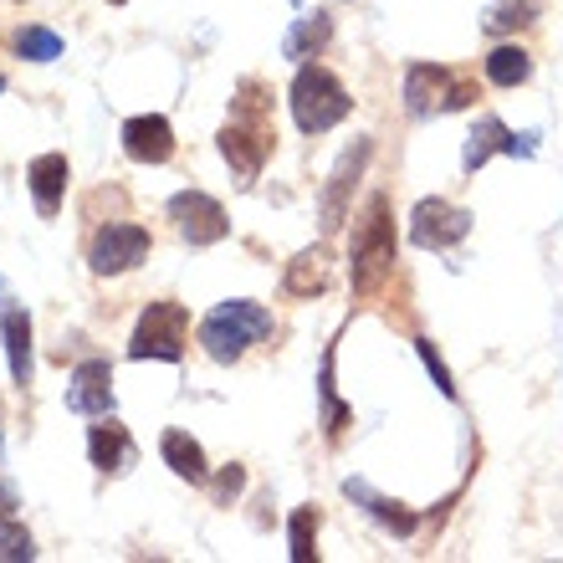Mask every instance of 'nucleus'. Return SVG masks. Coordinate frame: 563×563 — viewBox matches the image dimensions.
<instances>
[{
	"mask_svg": "<svg viewBox=\"0 0 563 563\" xmlns=\"http://www.w3.org/2000/svg\"><path fill=\"white\" fill-rule=\"evenodd\" d=\"M159 456H164V466H169L175 476H185V482H206V476H210L206 445L195 441L190 430H164V435H159Z\"/></svg>",
	"mask_w": 563,
	"mask_h": 563,
	"instance_id": "nucleus-14",
	"label": "nucleus"
},
{
	"mask_svg": "<svg viewBox=\"0 0 563 563\" xmlns=\"http://www.w3.org/2000/svg\"><path fill=\"white\" fill-rule=\"evenodd\" d=\"M369 154H374V144L369 139H354V148L339 159V169H333V179H328V190H323V231H339L343 225V216H349V195H354V185H358V175H364V164H369Z\"/></svg>",
	"mask_w": 563,
	"mask_h": 563,
	"instance_id": "nucleus-10",
	"label": "nucleus"
},
{
	"mask_svg": "<svg viewBox=\"0 0 563 563\" xmlns=\"http://www.w3.org/2000/svg\"><path fill=\"white\" fill-rule=\"evenodd\" d=\"M445 88H451V73H445V67H435V62H416V67L405 73V108L420 119V113L435 108V98H441Z\"/></svg>",
	"mask_w": 563,
	"mask_h": 563,
	"instance_id": "nucleus-16",
	"label": "nucleus"
},
{
	"mask_svg": "<svg viewBox=\"0 0 563 563\" xmlns=\"http://www.w3.org/2000/svg\"><path fill=\"white\" fill-rule=\"evenodd\" d=\"M123 154L134 164H164L175 154V129L164 113H139L123 123Z\"/></svg>",
	"mask_w": 563,
	"mask_h": 563,
	"instance_id": "nucleus-11",
	"label": "nucleus"
},
{
	"mask_svg": "<svg viewBox=\"0 0 563 563\" xmlns=\"http://www.w3.org/2000/svg\"><path fill=\"white\" fill-rule=\"evenodd\" d=\"M148 256V231L134 221H108L88 246V267L98 277H123Z\"/></svg>",
	"mask_w": 563,
	"mask_h": 563,
	"instance_id": "nucleus-5",
	"label": "nucleus"
},
{
	"mask_svg": "<svg viewBox=\"0 0 563 563\" xmlns=\"http://www.w3.org/2000/svg\"><path fill=\"white\" fill-rule=\"evenodd\" d=\"M113 5H129V0H113Z\"/></svg>",
	"mask_w": 563,
	"mask_h": 563,
	"instance_id": "nucleus-28",
	"label": "nucleus"
},
{
	"mask_svg": "<svg viewBox=\"0 0 563 563\" xmlns=\"http://www.w3.org/2000/svg\"><path fill=\"white\" fill-rule=\"evenodd\" d=\"M287 292L292 297L328 292V256L323 252H302L297 262H287Z\"/></svg>",
	"mask_w": 563,
	"mask_h": 563,
	"instance_id": "nucleus-18",
	"label": "nucleus"
},
{
	"mask_svg": "<svg viewBox=\"0 0 563 563\" xmlns=\"http://www.w3.org/2000/svg\"><path fill=\"white\" fill-rule=\"evenodd\" d=\"M287 103H292V119H297V129H302V134H328L333 123L349 119L354 98H349V88H343L328 67L302 62V67H297V77H292Z\"/></svg>",
	"mask_w": 563,
	"mask_h": 563,
	"instance_id": "nucleus-2",
	"label": "nucleus"
},
{
	"mask_svg": "<svg viewBox=\"0 0 563 563\" xmlns=\"http://www.w3.org/2000/svg\"><path fill=\"white\" fill-rule=\"evenodd\" d=\"M528 73H533V57L522 46H497L487 57V77L497 88H518V82H528Z\"/></svg>",
	"mask_w": 563,
	"mask_h": 563,
	"instance_id": "nucleus-20",
	"label": "nucleus"
},
{
	"mask_svg": "<svg viewBox=\"0 0 563 563\" xmlns=\"http://www.w3.org/2000/svg\"><path fill=\"white\" fill-rule=\"evenodd\" d=\"M272 333V312L262 308V302H246V297H236V302H221V308H210L206 318H200V349H206L216 364H236L252 343H262Z\"/></svg>",
	"mask_w": 563,
	"mask_h": 563,
	"instance_id": "nucleus-1",
	"label": "nucleus"
},
{
	"mask_svg": "<svg viewBox=\"0 0 563 563\" xmlns=\"http://www.w3.org/2000/svg\"><path fill=\"white\" fill-rule=\"evenodd\" d=\"M221 154L225 164L236 169L241 185H252L256 175H262V159H267V129L246 113V119H231L221 129Z\"/></svg>",
	"mask_w": 563,
	"mask_h": 563,
	"instance_id": "nucleus-8",
	"label": "nucleus"
},
{
	"mask_svg": "<svg viewBox=\"0 0 563 563\" xmlns=\"http://www.w3.org/2000/svg\"><path fill=\"white\" fill-rule=\"evenodd\" d=\"M328 31H333V26H328V15H323V11L302 15V21H297V26L287 31V57H292V62H308L312 52H318V46L328 42Z\"/></svg>",
	"mask_w": 563,
	"mask_h": 563,
	"instance_id": "nucleus-21",
	"label": "nucleus"
},
{
	"mask_svg": "<svg viewBox=\"0 0 563 563\" xmlns=\"http://www.w3.org/2000/svg\"><path fill=\"white\" fill-rule=\"evenodd\" d=\"M241 487H246V472H241V466H225L221 482H216V503H231Z\"/></svg>",
	"mask_w": 563,
	"mask_h": 563,
	"instance_id": "nucleus-27",
	"label": "nucleus"
},
{
	"mask_svg": "<svg viewBox=\"0 0 563 563\" xmlns=\"http://www.w3.org/2000/svg\"><path fill=\"white\" fill-rule=\"evenodd\" d=\"M318 512L312 507H297L292 512V528H287V549H292V563H312L318 559Z\"/></svg>",
	"mask_w": 563,
	"mask_h": 563,
	"instance_id": "nucleus-22",
	"label": "nucleus"
},
{
	"mask_svg": "<svg viewBox=\"0 0 563 563\" xmlns=\"http://www.w3.org/2000/svg\"><path fill=\"white\" fill-rule=\"evenodd\" d=\"M88 456L98 472H129L134 466V441H129V430L119 426L113 416H103V426L88 430Z\"/></svg>",
	"mask_w": 563,
	"mask_h": 563,
	"instance_id": "nucleus-13",
	"label": "nucleus"
},
{
	"mask_svg": "<svg viewBox=\"0 0 563 563\" xmlns=\"http://www.w3.org/2000/svg\"><path fill=\"white\" fill-rule=\"evenodd\" d=\"M349 277H354L358 297H374L395 277V221H389V206L374 195L369 200V221L354 236V262H349Z\"/></svg>",
	"mask_w": 563,
	"mask_h": 563,
	"instance_id": "nucleus-3",
	"label": "nucleus"
},
{
	"mask_svg": "<svg viewBox=\"0 0 563 563\" xmlns=\"http://www.w3.org/2000/svg\"><path fill=\"white\" fill-rule=\"evenodd\" d=\"M169 221H175V231L190 241V246H216V241H225V231H231L225 206L206 190H179L175 200H169Z\"/></svg>",
	"mask_w": 563,
	"mask_h": 563,
	"instance_id": "nucleus-6",
	"label": "nucleus"
},
{
	"mask_svg": "<svg viewBox=\"0 0 563 563\" xmlns=\"http://www.w3.org/2000/svg\"><path fill=\"white\" fill-rule=\"evenodd\" d=\"M67 179H73V169H67V154H42V159H31L26 185H31V200H36V210H42V221H57L62 195H67Z\"/></svg>",
	"mask_w": 563,
	"mask_h": 563,
	"instance_id": "nucleus-12",
	"label": "nucleus"
},
{
	"mask_svg": "<svg viewBox=\"0 0 563 563\" xmlns=\"http://www.w3.org/2000/svg\"><path fill=\"white\" fill-rule=\"evenodd\" d=\"M533 0H497L487 15V31H512V26H528L533 21Z\"/></svg>",
	"mask_w": 563,
	"mask_h": 563,
	"instance_id": "nucleus-24",
	"label": "nucleus"
},
{
	"mask_svg": "<svg viewBox=\"0 0 563 563\" xmlns=\"http://www.w3.org/2000/svg\"><path fill=\"white\" fill-rule=\"evenodd\" d=\"M343 492H349V497H358V503H369V512H374V518L385 522V528H395V533H400V538H410V533H416V512H405L400 503H389V497H374V492L364 487V482H349V487H343Z\"/></svg>",
	"mask_w": 563,
	"mask_h": 563,
	"instance_id": "nucleus-19",
	"label": "nucleus"
},
{
	"mask_svg": "<svg viewBox=\"0 0 563 563\" xmlns=\"http://www.w3.org/2000/svg\"><path fill=\"white\" fill-rule=\"evenodd\" d=\"M67 410L77 416H113V369H108L103 358H88V364H77L73 379H67Z\"/></svg>",
	"mask_w": 563,
	"mask_h": 563,
	"instance_id": "nucleus-9",
	"label": "nucleus"
},
{
	"mask_svg": "<svg viewBox=\"0 0 563 563\" xmlns=\"http://www.w3.org/2000/svg\"><path fill=\"white\" fill-rule=\"evenodd\" d=\"M31 533L15 528V522H0V563H26L31 559Z\"/></svg>",
	"mask_w": 563,
	"mask_h": 563,
	"instance_id": "nucleus-25",
	"label": "nucleus"
},
{
	"mask_svg": "<svg viewBox=\"0 0 563 563\" xmlns=\"http://www.w3.org/2000/svg\"><path fill=\"white\" fill-rule=\"evenodd\" d=\"M15 52L31 62H57L62 57V36L57 31H46V26H26L21 36H15Z\"/></svg>",
	"mask_w": 563,
	"mask_h": 563,
	"instance_id": "nucleus-23",
	"label": "nucleus"
},
{
	"mask_svg": "<svg viewBox=\"0 0 563 563\" xmlns=\"http://www.w3.org/2000/svg\"><path fill=\"white\" fill-rule=\"evenodd\" d=\"M0 339H5V358H11V379L21 389L31 385V318L21 308H5L0 318Z\"/></svg>",
	"mask_w": 563,
	"mask_h": 563,
	"instance_id": "nucleus-15",
	"label": "nucleus"
},
{
	"mask_svg": "<svg viewBox=\"0 0 563 563\" xmlns=\"http://www.w3.org/2000/svg\"><path fill=\"white\" fill-rule=\"evenodd\" d=\"M512 144H518V134H507L503 119H482V123H476V134L466 139V154H461V164H466V169H482V164H487L497 148H507V154H512Z\"/></svg>",
	"mask_w": 563,
	"mask_h": 563,
	"instance_id": "nucleus-17",
	"label": "nucleus"
},
{
	"mask_svg": "<svg viewBox=\"0 0 563 563\" xmlns=\"http://www.w3.org/2000/svg\"><path fill=\"white\" fill-rule=\"evenodd\" d=\"M466 231H472V216L461 206H451V200H420L416 210H410V241L416 246H426V252H451L456 241H466Z\"/></svg>",
	"mask_w": 563,
	"mask_h": 563,
	"instance_id": "nucleus-7",
	"label": "nucleus"
},
{
	"mask_svg": "<svg viewBox=\"0 0 563 563\" xmlns=\"http://www.w3.org/2000/svg\"><path fill=\"white\" fill-rule=\"evenodd\" d=\"M185 333H190L185 302H148L134 323V339H129V358L179 364V358H185Z\"/></svg>",
	"mask_w": 563,
	"mask_h": 563,
	"instance_id": "nucleus-4",
	"label": "nucleus"
},
{
	"mask_svg": "<svg viewBox=\"0 0 563 563\" xmlns=\"http://www.w3.org/2000/svg\"><path fill=\"white\" fill-rule=\"evenodd\" d=\"M416 349H420V358H426V369H430V379H435V389H441L445 400H451V395H456V385H451V369L441 364L435 343H430V339H416Z\"/></svg>",
	"mask_w": 563,
	"mask_h": 563,
	"instance_id": "nucleus-26",
	"label": "nucleus"
}]
</instances>
